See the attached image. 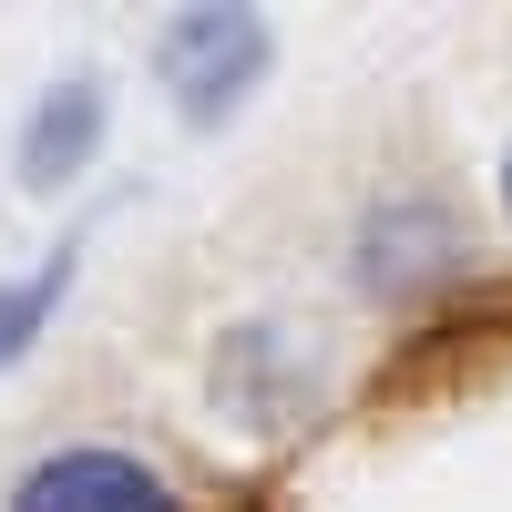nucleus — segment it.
Instances as JSON below:
<instances>
[{
  "label": "nucleus",
  "instance_id": "obj_1",
  "mask_svg": "<svg viewBox=\"0 0 512 512\" xmlns=\"http://www.w3.org/2000/svg\"><path fill=\"white\" fill-rule=\"evenodd\" d=\"M164 93H175L195 123H216L256 72H267V21L256 11H175L164 21Z\"/></svg>",
  "mask_w": 512,
  "mask_h": 512
},
{
  "label": "nucleus",
  "instance_id": "obj_2",
  "mask_svg": "<svg viewBox=\"0 0 512 512\" xmlns=\"http://www.w3.org/2000/svg\"><path fill=\"white\" fill-rule=\"evenodd\" d=\"M11 512H185L175 492H164L134 451H93V441H72L52 461H31Z\"/></svg>",
  "mask_w": 512,
  "mask_h": 512
},
{
  "label": "nucleus",
  "instance_id": "obj_3",
  "mask_svg": "<svg viewBox=\"0 0 512 512\" xmlns=\"http://www.w3.org/2000/svg\"><path fill=\"white\" fill-rule=\"evenodd\" d=\"M93 134H103V93L93 82H52L41 113H31V134H21V185H62L72 164L93 154Z\"/></svg>",
  "mask_w": 512,
  "mask_h": 512
},
{
  "label": "nucleus",
  "instance_id": "obj_4",
  "mask_svg": "<svg viewBox=\"0 0 512 512\" xmlns=\"http://www.w3.org/2000/svg\"><path fill=\"white\" fill-rule=\"evenodd\" d=\"M62 277H72V246H52L31 277H11V287H0V369H11V359L31 349V328L62 308Z\"/></svg>",
  "mask_w": 512,
  "mask_h": 512
},
{
  "label": "nucleus",
  "instance_id": "obj_5",
  "mask_svg": "<svg viewBox=\"0 0 512 512\" xmlns=\"http://www.w3.org/2000/svg\"><path fill=\"white\" fill-rule=\"evenodd\" d=\"M502 205H512V164H502Z\"/></svg>",
  "mask_w": 512,
  "mask_h": 512
}]
</instances>
